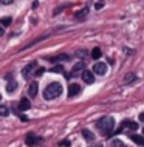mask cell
Masks as SVG:
<instances>
[{
  "mask_svg": "<svg viewBox=\"0 0 144 147\" xmlns=\"http://www.w3.org/2000/svg\"><path fill=\"white\" fill-rule=\"evenodd\" d=\"M89 8H82V9L81 11H78V13H76V17H78V19H82V17H85V16L87 14H89Z\"/></svg>",
  "mask_w": 144,
  "mask_h": 147,
  "instance_id": "9a60e30c",
  "label": "cell"
},
{
  "mask_svg": "<svg viewBox=\"0 0 144 147\" xmlns=\"http://www.w3.org/2000/svg\"><path fill=\"white\" fill-rule=\"evenodd\" d=\"M143 133H144V130H143Z\"/></svg>",
  "mask_w": 144,
  "mask_h": 147,
  "instance_id": "f546056e",
  "label": "cell"
},
{
  "mask_svg": "<svg viewBox=\"0 0 144 147\" xmlns=\"http://www.w3.org/2000/svg\"><path fill=\"white\" fill-rule=\"evenodd\" d=\"M96 125H98V129L104 130V132H112L115 127V119L110 118V116H105L102 119H99L98 122H96Z\"/></svg>",
  "mask_w": 144,
  "mask_h": 147,
  "instance_id": "7a4b0ae2",
  "label": "cell"
},
{
  "mask_svg": "<svg viewBox=\"0 0 144 147\" xmlns=\"http://www.w3.org/2000/svg\"><path fill=\"white\" fill-rule=\"evenodd\" d=\"M133 74H127V76H126V79H124V81H126V82H132V81H133Z\"/></svg>",
  "mask_w": 144,
  "mask_h": 147,
  "instance_id": "7402d4cb",
  "label": "cell"
},
{
  "mask_svg": "<svg viewBox=\"0 0 144 147\" xmlns=\"http://www.w3.org/2000/svg\"><path fill=\"white\" fill-rule=\"evenodd\" d=\"M16 88H17V82H14V81H11L9 84L6 85V91H9V93H13Z\"/></svg>",
  "mask_w": 144,
  "mask_h": 147,
  "instance_id": "2e32d148",
  "label": "cell"
},
{
  "mask_svg": "<svg viewBox=\"0 0 144 147\" xmlns=\"http://www.w3.org/2000/svg\"><path fill=\"white\" fill-rule=\"evenodd\" d=\"M62 65H54L53 68H51V71H53V73H62Z\"/></svg>",
  "mask_w": 144,
  "mask_h": 147,
  "instance_id": "ffe728a7",
  "label": "cell"
},
{
  "mask_svg": "<svg viewBox=\"0 0 144 147\" xmlns=\"http://www.w3.org/2000/svg\"><path fill=\"white\" fill-rule=\"evenodd\" d=\"M3 3V5H9V3H13V2H11V0H5V2H2Z\"/></svg>",
  "mask_w": 144,
  "mask_h": 147,
  "instance_id": "4316f807",
  "label": "cell"
},
{
  "mask_svg": "<svg viewBox=\"0 0 144 147\" xmlns=\"http://www.w3.org/2000/svg\"><path fill=\"white\" fill-rule=\"evenodd\" d=\"M48 61L50 62H59V61H68V56L67 54H61V56H56V57H48Z\"/></svg>",
  "mask_w": 144,
  "mask_h": 147,
  "instance_id": "8fae6325",
  "label": "cell"
},
{
  "mask_svg": "<svg viewBox=\"0 0 144 147\" xmlns=\"http://www.w3.org/2000/svg\"><path fill=\"white\" fill-rule=\"evenodd\" d=\"M0 99H2V96H0Z\"/></svg>",
  "mask_w": 144,
  "mask_h": 147,
  "instance_id": "f1b7e54d",
  "label": "cell"
},
{
  "mask_svg": "<svg viewBox=\"0 0 144 147\" xmlns=\"http://www.w3.org/2000/svg\"><path fill=\"white\" fill-rule=\"evenodd\" d=\"M39 141H41V138L37 136V135H34V133H28L26 135V138H25V142H26V146H36V144H39Z\"/></svg>",
  "mask_w": 144,
  "mask_h": 147,
  "instance_id": "277c9868",
  "label": "cell"
},
{
  "mask_svg": "<svg viewBox=\"0 0 144 147\" xmlns=\"http://www.w3.org/2000/svg\"><path fill=\"white\" fill-rule=\"evenodd\" d=\"M43 71H45V68H42V67H41V68H37V71H36V76H42V74H43Z\"/></svg>",
  "mask_w": 144,
  "mask_h": 147,
  "instance_id": "44dd1931",
  "label": "cell"
},
{
  "mask_svg": "<svg viewBox=\"0 0 144 147\" xmlns=\"http://www.w3.org/2000/svg\"><path fill=\"white\" fill-rule=\"evenodd\" d=\"M82 135H84V138H85L87 141H93L95 140V135L90 132V130H82Z\"/></svg>",
  "mask_w": 144,
  "mask_h": 147,
  "instance_id": "5bb4252c",
  "label": "cell"
},
{
  "mask_svg": "<svg viewBox=\"0 0 144 147\" xmlns=\"http://www.w3.org/2000/svg\"><path fill=\"white\" fill-rule=\"evenodd\" d=\"M130 140L133 141L135 144H138V146L144 147V136H141V135H132V136H130Z\"/></svg>",
  "mask_w": 144,
  "mask_h": 147,
  "instance_id": "9c48e42d",
  "label": "cell"
},
{
  "mask_svg": "<svg viewBox=\"0 0 144 147\" xmlns=\"http://www.w3.org/2000/svg\"><path fill=\"white\" fill-rule=\"evenodd\" d=\"M9 115V110L5 105H0V116H8Z\"/></svg>",
  "mask_w": 144,
  "mask_h": 147,
  "instance_id": "ac0fdd59",
  "label": "cell"
},
{
  "mask_svg": "<svg viewBox=\"0 0 144 147\" xmlns=\"http://www.w3.org/2000/svg\"><path fill=\"white\" fill-rule=\"evenodd\" d=\"M95 8H96V9H101V8H104V3H101V2H96V3H95Z\"/></svg>",
  "mask_w": 144,
  "mask_h": 147,
  "instance_id": "603a6c76",
  "label": "cell"
},
{
  "mask_svg": "<svg viewBox=\"0 0 144 147\" xmlns=\"http://www.w3.org/2000/svg\"><path fill=\"white\" fill-rule=\"evenodd\" d=\"M82 79H84V82H87V84H93L95 82V74L91 73L90 70H84L82 71Z\"/></svg>",
  "mask_w": 144,
  "mask_h": 147,
  "instance_id": "8992f818",
  "label": "cell"
},
{
  "mask_svg": "<svg viewBox=\"0 0 144 147\" xmlns=\"http://www.w3.org/2000/svg\"><path fill=\"white\" fill-rule=\"evenodd\" d=\"M79 91H81V87H79L78 84H71V85L68 87V96H70V98H74L76 94L79 93Z\"/></svg>",
  "mask_w": 144,
  "mask_h": 147,
  "instance_id": "52a82bcc",
  "label": "cell"
},
{
  "mask_svg": "<svg viewBox=\"0 0 144 147\" xmlns=\"http://www.w3.org/2000/svg\"><path fill=\"white\" fill-rule=\"evenodd\" d=\"M20 119H22L23 122H26V121H28V118L25 116V115H20Z\"/></svg>",
  "mask_w": 144,
  "mask_h": 147,
  "instance_id": "d4e9b609",
  "label": "cell"
},
{
  "mask_svg": "<svg viewBox=\"0 0 144 147\" xmlns=\"http://www.w3.org/2000/svg\"><path fill=\"white\" fill-rule=\"evenodd\" d=\"M61 146H64V147H70V141H61Z\"/></svg>",
  "mask_w": 144,
  "mask_h": 147,
  "instance_id": "cb8c5ba5",
  "label": "cell"
},
{
  "mask_svg": "<svg viewBox=\"0 0 144 147\" xmlns=\"http://www.w3.org/2000/svg\"><path fill=\"white\" fill-rule=\"evenodd\" d=\"M0 23H2L3 26H9L11 25V17H2L0 19Z\"/></svg>",
  "mask_w": 144,
  "mask_h": 147,
  "instance_id": "d6986e66",
  "label": "cell"
},
{
  "mask_svg": "<svg viewBox=\"0 0 144 147\" xmlns=\"http://www.w3.org/2000/svg\"><path fill=\"white\" fill-rule=\"evenodd\" d=\"M91 73L99 74V76H104V74L107 73V63H104V62H98V63H95L93 71H91Z\"/></svg>",
  "mask_w": 144,
  "mask_h": 147,
  "instance_id": "3957f363",
  "label": "cell"
},
{
  "mask_svg": "<svg viewBox=\"0 0 144 147\" xmlns=\"http://www.w3.org/2000/svg\"><path fill=\"white\" fill-rule=\"evenodd\" d=\"M101 57V50L99 48H93L91 50V59H99Z\"/></svg>",
  "mask_w": 144,
  "mask_h": 147,
  "instance_id": "e0dca14e",
  "label": "cell"
},
{
  "mask_svg": "<svg viewBox=\"0 0 144 147\" xmlns=\"http://www.w3.org/2000/svg\"><path fill=\"white\" fill-rule=\"evenodd\" d=\"M59 94H62V87H61V84H57V82L50 84L45 90H43V98H45L47 101H51V99L57 98Z\"/></svg>",
  "mask_w": 144,
  "mask_h": 147,
  "instance_id": "6da1fadb",
  "label": "cell"
},
{
  "mask_svg": "<svg viewBox=\"0 0 144 147\" xmlns=\"http://www.w3.org/2000/svg\"><path fill=\"white\" fill-rule=\"evenodd\" d=\"M37 90H39L37 82H30V85H28V88H26L28 96H30V98H36V96H37Z\"/></svg>",
  "mask_w": 144,
  "mask_h": 147,
  "instance_id": "5b68a950",
  "label": "cell"
},
{
  "mask_svg": "<svg viewBox=\"0 0 144 147\" xmlns=\"http://www.w3.org/2000/svg\"><path fill=\"white\" fill-rule=\"evenodd\" d=\"M138 119H139L141 122H144V113H141V115H139V118H138Z\"/></svg>",
  "mask_w": 144,
  "mask_h": 147,
  "instance_id": "484cf974",
  "label": "cell"
},
{
  "mask_svg": "<svg viewBox=\"0 0 144 147\" xmlns=\"http://www.w3.org/2000/svg\"><path fill=\"white\" fill-rule=\"evenodd\" d=\"M122 127H127V129H130V130H137L138 129V124H137V122H132V121H124L122 122Z\"/></svg>",
  "mask_w": 144,
  "mask_h": 147,
  "instance_id": "7c38bea8",
  "label": "cell"
},
{
  "mask_svg": "<svg viewBox=\"0 0 144 147\" xmlns=\"http://www.w3.org/2000/svg\"><path fill=\"white\" fill-rule=\"evenodd\" d=\"M36 65H37L36 62H31L30 65H26L25 68H23V78H28V74L33 73V68H36Z\"/></svg>",
  "mask_w": 144,
  "mask_h": 147,
  "instance_id": "30bf717a",
  "label": "cell"
},
{
  "mask_svg": "<svg viewBox=\"0 0 144 147\" xmlns=\"http://www.w3.org/2000/svg\"><path fill=\"white\" fill-rule=\"evenodd\" d=\"M30 107H31L30 99H28V98H23V99H20V102H19V109H17V110H28Z\"/></svg>",
  "mask_w": 144,
  "mask_h": 147,
  "instance_id": "ba28073f",
  "label": "cell"
},
{
  "mask_svg": "<svg viewBox=\"0 0 144 147\" xmlns=\"http://www.w3.org/2000/svg\"><path fill=\"white\" fill-rule=\"evenodd\" d=\"M82 70H84V62H78V63H76V65L73 67V74L81 73Z\"/></svg>",
  "mask_w": 144,
  "mask_h": 147,
  "instance_id": "4fadbf2b",
  "label": "cell"
},
{
  "mask_svg": "<svg viewBox=\"0 0 144 147\" xmlns=\"http://www.w3.org/2000/svg\"><path fill=\"white\" fill-rule=\"evenodd\" d=\"M2 34H3V28L0 26V36H2Z\"/></svg>",
  "mask_w": 144,
  "mask_h": 147,
  "instance_id": "83f0119b",
  "label": "cell"
}]
</instances>
